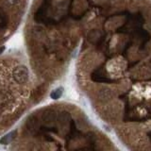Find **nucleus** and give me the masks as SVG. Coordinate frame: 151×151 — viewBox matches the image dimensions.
I'll use <instances>...</instances> for the list:
<instances>
[{
	"instance_id": "obj_1",
	"label": "nucleus",
	"mask_w": 151,
	"mask_h": 151,
	"mask_svg": "<svg viewBox=\"0 0 151 151\" xmlns=\"http://www.w3.org/2000/svg\"><path fill=\"white\" fill-rule=\"evenodd\" d=\"M111 96H112L111 91L107 87L102 88L99 92V98L102 101H108V100H110L111 98Z\"/></svg>"
},
{
	"instance_id": "obj_2",
	"label": "nucleus",
	"mask_w": 151,
	"mask_h": 151,
	"mask_svg": "<svg viewBox=\"0 0 151 151\" xmlns=\"http://www.w3.org/2000/svg\"><path fill=\"white\" fill-rule=\"evenodd\" d=\"M92 78H93V80H95V82H100V83H111L113 82V80L111 79L108 78L106 77H104L101 74L99 73H94L92 75Z\"/></svg>"
},
{
	"instance_id": "obj_3",
	"label": "nucleus",
	"mask_w": 151,
	"mask_h": 151,
	"mask_svg": "<svg viewBox=\"0 0 151 151\" xmlns=\"http://www.w3.org/2000/svg\"><path fill=\"white\" fill-rule=\"evenodd\" d=\"M16 134H17V131H13L10 132L9 134H7L6 136H4L2 139L0 140V143H1V144H3V145L10 144V142H11L15 138Z\"/></svg>"
},
{
	"instance_id": "obj_4",
	"label": "nucleus",
	"mask_w": 151,
	"mask_h": 151,
	"mask_svg": "<svg viewBox=\"0 0 151 151\" xmlns=\"http://www.w3.org/2000/svg\"><path fill=\"white\" fill-rule=\"evenodd\" d=\"M14 77L16 78V80L19 81V82H23L25 79L27 78V72L26 70H20V69H17L14 72Z\"/></svg>"
},
{
	"instance_id": "obj_5",
	"label": "nucleus",
	"mask_w": 151,
	"mask_h": 151,
	"mask_svg": "<svg viewBox=\"0 0 151 151\" xmlns=\"http://www.w3.org/2000/svg\"><path fill=\"white\" fill-rule=\"evenodd\" d=\"M62 95V88H58L51 93V97L53 99H59Z\"/></svg>"
},
{
	"instance_id": "obj_6",
	"label": "nucleus",
	"mask_w": 151,
	"mask_h": 151,
	"mask_svg": "<svg viewBox=\"0 0 151 151\" xmlns=\"http://www.w3.org/2000/svg\"><path fill=\"white\" fill-rule=\"evenodd\" d=\"M3 50H4V48H0V53L3 52Z\"/></svg>"
},
{
	"instance_id": "obj_7",
	"label": "nucleus",
	"mask_w": 151,
	"mask_h": 151,
	"mask_svg": "<svg viewBox=\"0 0 151 151\" xmlns=\"http://www.w3.org/2000/svg\"><path fill=\"white\" fill-rule=\"evenodd\" d=\"M149 64H150V66H151V60H150V62H149Z\"/></svg>"
}]
</instances>
